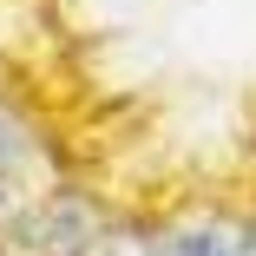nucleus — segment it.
Here are the masks:
<instances>
[{
	"label": "nucleus",
	"instance_id": "nucleus-1",
	"mask_svg": "<svg viewBox=\"0 0 256 256\" xmlns=\"http://www.w3.org/2000/svg\"><path fill=\"white\" fill-rule=\"evenodd\" d=\"M98 230V210L86 197H53V204H33V210L20 217V243H40L46 256H79Z\"/></svg>",
	"mask_w": 256,
	"mask_h": 256
},
{
	"label": "nucleus",
	"instance_id": "nucleus-6",
	"mask_svg": "<svg viewBox=\"0 0 256 256\" xmlns=\"http://www.w3.org/2000/svg\"><path fill=\"white\" fill-rule=\"evenodd\" d=\"M243 256H256V224H250V243H243Z\"/></svg>",
	"mask_w": 256,
	"mask_h": 256
},
{
	"label": "nucleus",
	"instance_id": "nucleus-2",
	"mask_svg": "<svg viewBox=\"0 0 256 256\" xmlns=\"http://www.w3.org/2000/svg\"><path fill=\"white\" fill-rule=\"evenodd\" d=\"M243 243H250V224L236 217H204L184 230V256H243Z\"/></svg>",
	"mask_w": 256,
	"mask_h": 256
},
{
	"label": "nucleus",
	"instance_id": "nucleus-4",
	"mask_svg": "<svg viewBox=\"0 0 256 256\" xmlns=\"http://www.w3.org/2000/svg\"><path fill=\"white\" fill-rule=\"evenodd\" d=\"M14 151H20V125L0 112V184H7V171H14Z\"/></svg>",
	"mask_w": 256,
	"mask_h": 256
},
{
	"label": "nucleus",
	"instance_id": "nucleus-3",
	"mask_svg": "<svg viewBox=\"0 0 256 256\" xmlns=\"http://www.w3.org/2000/svg\"><path fill=\"white\" fill-rule=\"evenodd\" d=\"M158 250V230H138V224H106L79 256H151Z\"/></svg>",
	"mask_w": 256,
	"mask_h": 256
},
{
	"label": "nucleus",
	"instance_id": "nucleus-5",
	"mask_svg": "<svg viewBox=\"0 0 256 256\" xmlns=\"http://www.w3.org/2000/svg\"><path fill=\"white\" fill-rule=\"evenodd\" d=\"M151 256H184V230H158V250Z\"/></svg>",
	"mask_w": 256,
	"mask_h": 256
}]
</instances>
